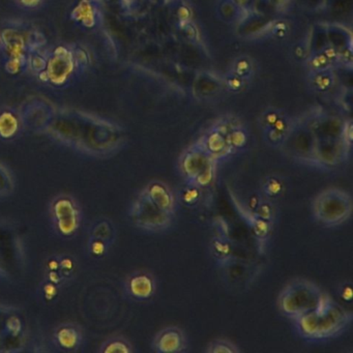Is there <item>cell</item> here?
<instances>
[{"label":"cell","mask_w":353,"mask_h":353,"mask_svg":"<svg viewBox=\"0 0 353 353\" xmlns=\"http://www.w3.org/2000/svg\"><path fill=\"white\" fill-rule=\"evenodd\" d=\"M314 88L319 92H326L334 85V76L328 71L315 72L313 77Z\"/></svg>","instance_id":"cell-23"},{"label":"cell","mask_w":353,"mask_h":353,"mask_svg":"<svg viewBox=\"0 0 353 353\" xmlns=\"http://www.w3.org/2000/svg\"><path fill=\"white\" fill-rule=\"evenodd\" d=\"M185 332L177 326L163 328L154 336L152 348L159 353H179L187 350Z\"/></svg>","instance_id":"cell-7"},{"label":"cell","mask_w":353,"mask_h":353,"mask_svg":"<svg viewBox=\"0 0 353 353\" xmlns=\"http://www.w3.org/2000/svg\"><path fill=\"white\" fill-rule=\"evenodd\" d=\"M327 42V32L326 28L321 26V28H316L314 30L313 40H312V47H313L314 52L321 51Z\"/></svg>","instance_id":"cell-26"},{"label":"cell","mask_w":353,"mask_h":353,"mask_svg":"<svg viewBox=\"0 0 353 353\" xmlns=\"http://www.w3.org/2000/svg\"><path fill=\"white\" fill-rule=\"evenodd\" d=\"M310 67L314 72L328 71L332 67V63L321 51H318V52H314L313 57L310 59Z\"/></svg>","instance_id":"cell-25"},{"label":"cell","mask_w":353,"mask_h":353,"mask_svg":"<svg viewBox=\"0 0 353 353\" xmlns=\"http://www.w3.org/2000/svg\"><path fill=\"white\" fill-rule=\"evenodd\" d=\"M190 19V11L187 8H181L179 9V20L181 23H188Z\"/></svg>","instance_id":"cell-33"},{"label":"cell","mask_w":353,"mask_h":353,"mask_svg":"<svg viewBox=\"0 0 353 353\" xmlns=\"http://www.w3.org/2000/svg\"><path fill=\"white\" fill-rule=\"evenodd\" d=\"M339 296L346 303H351L353 299L352 284L349 282L343 283L338 289Z\"/></svg>","instance_id":"cell-29"},{"label":"cell","mask_w":353,"mask_h":353,"mask_svg":"<svg viewBox=\"0 0 353 353\" xmlns=\"http://www.w3.org/2000/svg\"><path fill=\"white\" fill-rule=\"evenodd\" d=\"M325 293L307 279H295L289 282L278 297V307L285 317L294 321L315 310L323 301Z\"/></svg>","instance_id":"cell-2"},{"label":"cell","mask_w":353,"mask_h":353,"mask_svg":"<svg viewBox=\"0 0 353 353\" xmlns=\"http://www.w3.org/2000/svg\"><path fill=\"white\" fill-rule=\"evenodd\" d=\"M130 218L137 228L152 233L168 230L174 220V216L163 212L143 191L132 203Z\"/></svg>","instance_id":"cell-5"},{"label":"cell","mask_w":353,"mask_h":353,"mask_svg":"<svg viewBox=\"0 0 353 353\" xmlns=\"http://www.w3.org/2000/svg\"><path fill=\"white\" fill-rule=\"evenodd\" d=\"M285 190V183L281 177L276 175H270L262 181L261 191L262 194L268 198V200L276 199L282 195Z\"/></svg>","instance_id":"cell-16"},{"label":"cell","mask_w":353,"mask_h":353,"mask_svg":"<svg viewBox=\"0 0 353 353\" xmlns=\"http://www.w3.org/2000/svg\"><path fill=\"white\" fill-rule=\"evenodd\" d=\"M19 132V121L11 112H3L0 115V138L10 140Z\"/></svg>","instance_id":"cell-17"},{"label":"cell","mask_w":353,"mask_h":353,"mask_svg":"<svg viewBox=\"0 0 353 353\" xmlns=\"http://www.w3.org/2000/svg\"><path fill=\"white\" fill-rule=\"evenodd\" d=\"M251 69L252 65L249 59H239V61H237L236 63H235V75L239 76V77L241 78L245 77V76L249 75L250 72H251Z\"/></svg>","instance_id":"cell-28"},{"label":"cell","mask_w":353,"mask_h":353,"mask_svg":"<svg viewBox=\"0 0 353 353\" xmlns=\"http://www.w3.org/2000/svg\"><path fill=\"white\" fill-rule=\"evenodd\" d=\"M327 32L328 44L334 46V48L340 49L351 45V36L346 28H341L339 26H332L326 28Z\"/></svg>","instance_id":"cell-15"},{"label":"cell","mask_w":353,"mask_h":353,"mask_svg":"<svg viewBox=\"0 0 353 353\" xmlns=\"http://www.w3.org/2000/svg\"><path fill=\"white\" fill-rule=\"evenodd\" d=\"M239 9L247 10L252 3V0H231Z\"/></svg>","instance_id":"cell-34"},{"label":"cell","mask_w":353,"mask_h":353,"mask_svg":"<svg viewBox=\"0 0 353 353\" xmlns=\"http://www.w3.org/2000/svg\"><path fill=\"white\" fill-rule=\"evenodd\" d=\"M10 332H19L20 330V321L18 319L9 320Z\"/></svg>","instance_id":"cell-35"},{"label":"cell","mask_w":353,"mask_h":353,"mask_svg":"<svg viewBox=\"0 0 353 353\" xmlns=\"http://www.w3.org/2000/svg\"><path fill=\"white\" fill-rule=\"evenodd\" d=\"M198 142L204 148V150L218 163L220 161L226 160L231 154H233L229 148L228 142H227L226 136L223 135L214 128L208 131L203 137L200 138Z\"/></svg>","instance_id":"cell-10"},{"label":"cell","mask_w":353,"mask_h":353,"mask_svg":"<svg viewBox=\"0 0 353 353\" xmlns=\"http://www.w3.org/2000/svg\"><path fill=\"white\" fill-rule=\"evenodd\" d=\"M201 198L202 189L191 185H187L181 193V203L190 208L197 206L201 201Z\"/></svg>","instance_id":"cell-21"},{"label":"cell","mask_w":353,"mask_h":353,"mask_svg":"<svg viewBox=\"0 0 353 353\" xmlns=\"http://www.w3.org/2000/svg\"><path fill=\"white\" fill-rule=\"evenodd\" d=\"M253 214L257 218L268 221V222L274 223V208L270 200H263V201L259 202Z\"/></svg>","instance_id":"cell-24"},{"label":"cell","mask_w":353,"mask_h":353,"mask_svg":"<svg viewBox=\"0 0 353 353\" xmlns=\"http://www.w3.org/2000/svg\"><path fill=\"white\" fill-rule=\"evenodd\" d=\"M352 320V314L325 294L313 311L294 320L297 334L311 342H322L340 336Z\"/></svg>","instance_id":"cell-1"},{"label":"cell","mask_w":353,"mask_h":353,"mask_svg":"<svg viewBox=\"0 0 353 353\" xmlns=\"http://www.w3.org/2000/svg\"><path fill=\"white\" fill-rule=\"evenodd\" d=\"M228 86L231 90L237 92V90H241V86H243V80H241V78L239 77V76L234 75L233 77L229 78Z\"/></svg>","instance_id":"cell-32"},{"label":"cell","mask_w":353,"mask_h":353,"mask_svg":"<svg viewBox=\"0 0 353 353\" xmlns=\"http://www.w3.org/2000/svg\"><path fill=\"white\" fill-rule=\"evenodd\" d=\"M352 197L339 188H328L320 192L312 202L314 219L324 227L344 224L352 214Z\"/></svg>","instance_id":"cell-3"},{"label":"cell","mask_w":353,"mask_h":353,"mask_svg":"<svg viewBox=\"0 0 353 353\" xmlns=\"http://www.w3.org/2000/svg\"><path fill=\"white\" fill-rule=\"evenodd\" d=\"M50 220L59 236L71 239L77 234L81 224L79 205L72 196H57L50 204Z\"/></svg>","instance_id":"cell-6"},{"label":"cell","mask_w":353,"mask_h":353,"mask_svg":"<svg viewBox=\"0 0 353 353\" xmlns=\"http://www.w3.org/2000/svg\"><path fill=\"white\" fill-rule=\"evenodd\" d=\"M281 117H282V114H281L278 110H274V109H272V110H268V112L264 113L261 119V125L262 127H263L264 131L274 127V123H276V121H278Z\"/></svg>","instance_id":"cell-27"},{"label":"cell","mask_w":353,"mask_h":353,"mask_svg":"<svg viewBox=\"0 0 353 353\" xmlns=\"http://www.w3.org/2000/svg\"><path fill=\"white\" fill-rule=\"evenodd\" d=\"M293 125L288 117H281L274 123V127L266 130V141L272 146H282L284 140L287 139L290 132L292 131Z\"/></svg>","instance_id":"cell-12"},{"label":"cell","mask_w":353,"mask_h":353,"mask_svg":"<svg viewBox=\"0 0 353 353\" xmlns=\"http://www.w3.org/2000/svg\"><path fill=\"white\" fill-rule=\"evenodd\" d=\"M205 351L208 353H239L241 352V349L231 341L216 339L208 344Z\"/></svg>","instance_id":"cell-22"},{"label":"cell","mask_w":353,"mask_h":353,"mask_svg":"<svg viewBox=\"0 0 353 353\" xmlns=\"http://www.w3.org/2000/svg\"><path fill=\"white\" fill-rule=\"evenodd\" d=\"M321 52L325 55L326 59L330 61V63H336L339 61V50L336 48H334L332 45L327 44L323 49H322Z\"/></svg>","instance_id":"cell-31"},{"label":"cell","mask_w":353,"mask_h":353,"mask_svg":"<svg viewBox=\"0 0 353 353\" xmlns=\"http://www.w3.org/2000/svg\"><path fill=\"white\" fill-rule=\"evenodd\" d=\"M55 343L63 350H76L81 344L82 334L76 326L65 324L59 326L54 334Z\"/></svg>","instance_id":"cell-11"},{"label":"cell","mask_w":353,"mask_h":353,"mask_svg":"<svg viewBox=\"0 0 353 353\" xmlns=\"http://www.w3.org/2000/svg\"><path fill=\"white\" fill-rule=\"evenodd\" d=\"M248 221H249L250 225H251L254 236L256 237L258 243H264L270 239L272 231V222H268V221L257 218V216H254L253 212H250Z\"/></svg>","instance_id":"cell-14"},{"label":"cell","mask_w":353,"mask_h":353,"mask_svg":"<svg viewBox=\"0 0 353 353\" xmlns=\"http://www.w3.org/2000/svg\"><path fill=\"white\" fill-rule=\"evenodd\" d=\"M218 162L196 142L179 157V170L187 185L203 190L216 179Z\"/></svg>","instance_id":"cell-4"},{"label":"cell","mask_w":353,"mask_h":353,"mask_svg":"<svg viewBox=\"0 0 353 353\" xmlns=\"http://www.w3.org/2000/svg\"><path fill=\"white\" fill-rule=\"evenodd\" d=\"M125 289L128 294L135 301H148L156 294V279L150 272L139 270L127 279Z\"/></svg>","instance_id":"cell-8"},{"label":"cell","mask_w":353,"mask_h":353,"mask_svg":"<svg viewBox=\"0 0 353 353\" xmlns=\"http://www.w3.org/2000/svg\"><path fill=\"white\" fill-rule=\"evenodd\" d=\"M142 191L163 212L175 216L176 197H175L172 190L166 183L154 179V181H150Z\"/></svg>","instance_id":"cell-9"},{"label":"cell","mask_w":353,"mask_h":353,"mask_svg":"<svg viewBox=\"0 0 353 353\" xmlns=\"http://www.w3.org/2000/svg\"><path fill=\"white\" fill-rule=\"evenodd\" d=\"M100 351L104 353H131L133 352V347H132L131 343L125 340V338L117 336V338L106 341L101 346Z\"/></svg>","instance_id":"cell-19"},{"label":"cell","mask_w":353,"mask_h":353,"mask_svg":"<svg viewBox=\"0 0 353 353\" xmlns=\"http://www.w3.org/2000/svg\"><path fill=\"white\" fill-rule=\"evenodd\" d=\"M210 252L216 261H218L221 265L230 263L233 258L232 243H231L230 239L222 234L212 239V243H210Z\"/></svg>","instance_id":"cell-13"},{"label":"cell","mask_w":353,"mask_h":353,"mask_svg":"<svg viewBox=\"0 0 353 353\" xmlns=\"http://www.w3.org/2000/svg\"><path fill=\"white\" fill-rule=\"evenodd\" d=\"M15 188L13 174L3 163H0V198L9 197Z\"/></svg>","instance_id":"cell-20"},{"label":"cell","mask_w":353,"mask_h":353,"mask_svg":"<svg viewBox=\"0 0 353 353\" xmlns=\"http://www.w3.org/2000/svg\"><path fill=\"white\" fill-rule=\"evenodd\" d=\"M226 139L231 152L234 154L235 152L243 150L247 146L249 136H248L245 130L236 127L232 131L229 132L228 135L226 136Z\"/></svg>","instance_id":"cell-18"},{"label":"cell","mask_w":353,"mask_h":353,"mask_svg":"<svg viewBox=\"0 0 353 353\" xmlns=\"http://www.w3.org/2000/svg\"><path fill=\"white\" fill-rule=\"evenodd\" d=\"M221 9H222V15L224 16L225 19H233L236 15L239 8L230 0V1H225Z\"/></svg>","instance_id":"cell-30"}]
</instances>
